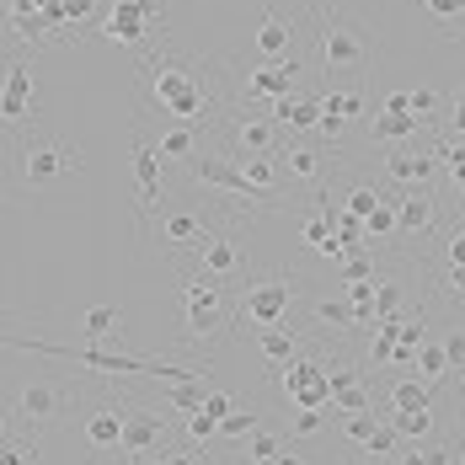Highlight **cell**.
Masks as SVG:
<instances>
[{"mask_svg":"<svg viewBox=\"0 0 465 465\" xmlns=\"http://www.w3.org/2000/svg\"><path fill=\"white\" fill-rule=\"evenodd\" d=\"M155 150H161V166H193L198 155H203V134H198V124H166L161 129V140H155Z\"/></svg>","mask_w":465,"mask_h":465,"instance_id":"603a6c76","label":"cell"},{"mask_svg":"<svg viewBox=\"0 0 465 465\" xmlns=\"http://www.w3.org/2000/svg\"><path fill=\"white\" fill-rule=\"evenodd\" d=\"M305 322L316 326V331H337V337H348V331H359L353 322V305L348 300H305Z\"/></svg>","mask_w":465,"mask_h":465,"instance_id":"d4e9b609","label":"cell"},{"mask_svg":"<svg viewBox=\"0 0 465 465\" xmlns=\"http://www.w3.org/2000/svg\"><path fill=\"white\" fill-rule=\"evenodd\" d=\"M322 113L342 118V124H359V118L370 113V96L359 92V86H326L322 92Z\"/></svg>","mask_w":465,"mask_h":465,"instance_id":"4316f807","label":"cell"},{"mask_svg":"<svg viewBox=\"0 0 465 465\" xmlns=\"http://www.w3.org/2000/svg\"><path fill=\"white\" fill-rule=\"evenodd\" d=\"M391 465H428V450H396Z\"/></svg>","mask_w":465,"mask_h":465,"instance_id":"f5cc1de1","label":"cell"},{"mask_svg":"<svg viewBox=\"0 0 465 465\" xmlns=\"http://www.w3.org/2000/svg\"><path fill=\"white\" fill-rule=\"evenodd\" d=\"M187 439H193V444H209V439H220V422L198 407V412H187Z\"/></svg>","mask_w":465,"mask_h":465,"instance_id":"f6af8a7d","label":"cell"},{"mask_svg":"<svg viewBox=\"0 0 465 465\" xmlns=\"http://www.w3.org/2000/svg\"><path fill=\"white\" fill-rule=\"evenodd\" d=\"M407 107H412V118H418L422 129H433V124L444 118V96L433 92V86H418V92H407Z\"/></svg>","mask_w":465,"mask_h":465,"instance_id":"e575fe53","label":"cell"},{"mask_svg":"<svg viewBox=\"0 0 465 465\" xmlns=\"http://www.w3.org/2000/svg\"><path fill=\"white\" fill-rule=\"evenodd\" d=\"M311 16H316V59H322V75L331 86L342 75H364L374 59H380V38H374L353 11L311 5Z\"/></svg>","mask_w":465,"mask_h":465,"instance_id":"7a4b0ae2","label":"cell"},{"mask_svg":"<svg viewBox=\"0 0 465 465\" xmlns=\"http://www.w3.org/2000/svg\"><path fill=\"white\" fill-rule=\"evenodd\" d=\"M273 124H279L283 134H311L316 124H322V92H289L273 102Z\"/></svg>","mask_w":465,"mask_h":465,"instance_id":"7402d4cb","label":"cell"},{"mask_svg":"<svg viewBox=\"0 0 465 465\" xmlns=\"http://www.w3.org/2000/svg\"><path fill=\"white\" fill-rule=\"evenodd\" d=\"M428 465H455V455L450 450H428Z\"/></svg>","mask_w":465,"mask_h":465,"instance_id":"11a10c76","label":"cell"},{"mask_svg":"<svg viewBox=\"0 0 465 465\" xmlns=\"http://www.w3.org/2000/svg\"><path fill=\"white\" fill-rule=\"evenodd\" d=\"M273 161L283 166V177H294V183H305V187H322L337 155H331L322 140H283Z\"/></svg>","mask_w":465,"mask_h":465,"instance_id":"d6986e66","label":"cell"},{"mask_svg":"<svg viewBox=\"0 0 465 465\" xmlns=\"http://www.w3.org/2000/svg\"><path fill=\"white\" fill-rule=\"evenodd\" d=\"M140 113H161L177 124H203V118H225V96L209 86L203 59H183L177 48L166 44V54L140 59Z\"/></svg>","mask_w":465,"mask_h":465,"instance_id":"6da1fadb","label":"cell"},{"mask_svg":"<svg viewBox=\"0 0 465 465\" xmlns=\"http://www.w3.org/2000/svg\"><path fill=\"white\" fill-rule=\"evenodd\" d=\"M187 273H198V279H214V283H231L246 273V246H241V235L235 231H214L203 235V246L193 252V268Z\"/></svg>","mask_w":465,"mask_h":465,"instance_id":"9c48e42d","label":"cell"},{"mask_svg":"<svg viewBox=\"0 0 465 465\" xmlns=\"http://www.w3.org/2000/svg\"><path fill=\"white\" fill-rule=\"evenodd\" d=\"M129 166H134V220H140V235H144L150 231V214H155L161 198H166V187H161V150L150 140H134Z\"/></svg>","mask_w":465,"mask_h":465,"instance_id":"5bb4252c","label":"cell"},{"mask_svg":"<svg viewBox=\"0 0 465 465\" xmlns=\"http://www.w3.org/2000/svg\"><path fill=\"white\" fill-rule=\"evenodd\" d=\"M380 183L385 187H433L439 183V155H433V144H428V150H422L418 140L391 144V150L380 155Z\"/></svg>","mask_w":465,"mask_h":465,"instance_id":"8fae6325","label":"cell"},{"mask_svg":"<svg viewBox=\"0 0 465 465\" xmlns=\"http://www.w3.org/2000/svg\"><path fill=\"white\" fill-rule=\"evenodd\" d=\"M252 342H257V353H262L268 374H279L283 364L300 359V331H289V326H262V331H252Z\"/></svg>","mask_w":465,"mask_h":465,"instance_id":"cb8c5ba5","label":"cell"},{"mask_svg":"<svg viewBox=\"0 0 465 465\" xmlns=\"http://www.w3.org/2000/svg\"><path fill=\"white\" fill-rule=\"evenodd\" d=\"M412 374H418L422 385H439V380L450 374V359H444V342H433V337H428V342L418 348V364H412Z\"/></svg>","mask_w":465,"mask_h":465,"instance_id":"836d02e7","label":"cell"},{"mask_svg":"<svg viewBox=\"0 0 465 465\" xmlns=\"http://www.w3.org/2000/svg\"><path fill=\"white\" fill-rule=\"evenodd\" d=\"M64 5V16H70V27H75V38L86 33V22H92V5L96 0H59Z\"/></svg>","mask_w":465,"mask_h":465,"instance_id":"c3c4849f","label":"cell"},{"mask_svg":"<svg viewBox=\"0 0 465 465\" xmlns=\"http://www.w3.org/2000/svg\"><path fill=\"white\" fill-rule=\"evenodd\" d=\"M0 428H5V418H0Z\"/></svg>","mask_w":465,"mask_h":465,"instance_id":"6125c7cd","label":"cell"},{"mask_svg":"<svg viewBox=\"0 0 465 465\" xmlns=\"http://www.w3.org/2000/svg\"><path fill=\"white\" fill-rule=\"evenodd\" d=\"M444 289H450V294L465 305V268H450V273H444Z\"/></svg>","mask_w":465,"mask_h":465,"instance_id":"f907efd6","label":"cell"},{"mask_svg":"<svg viewBox=\"0 0 465 465\" xmlns=\"http://www.w3.org/2000/svg\"><path fill=\"white\" fill-rule=\"evenodd\" d=\"M0 38H11V44H27V48H44V44H48V27H44V16H38L33 5H16V11L5 16Z\"/></svg>","mask_w":465,"mask_h":465,"instance_id":"484cf974","label":"cell"},{"mask_svg":"<svg viewBox=\"0 0 465 465\" xmlns=\"http://www.w3.org/2000/svg\"><path fill=\"white\" fill-rule=\"evenodd\" d=\"M391 359H396V337H385V331H374V337H370V364H380V370H385Z\"/></svg>","mask_w":465,"mask_h":465,"instance_id":"681fc988","label":"cell"},{"mask_svg":"<svg viewBox=\"0 0 465 465\" xmlns=\"http://www.w3.org/2000/svg\"><path fill=\"white\" fill-rule=\"evenodd\" d=\"M70 401H75V391H70V385H59V380H27V385H22V396H16L22 433H27V439L48 433L54 422H64Z\"/></svg>","mask_w":465,"mask_h":465,"instance_id":"ba28073f","label":"cell"},{"mask_svg":"<svg viewBox=\"0 0 465 465\" xmlns=\"http://www.w3.org/2000/svg\"><path fill=\"white\" fill-rule=\"evenodd\" d=\"M396 193V235H412L428 246V235L439 231V193L433 187H391Z\"/></svg>","mask_w":465,"mask_h":465,"instance_id":"e0dca14e","label":"cell"},{"mask_svg":"<svg viewBox=\"0 0 465 465\" xmlns=\"http://www.w3.org/2000/svg\"><path fill=\"white\" fill-rule=\"evenodd\" d=\"M391 428L401 439H428L433 433V407H412V412H391Z\"/></svg>","mask_w":465,"mask_h":465,"instance_id":"8d00e7d4","label":"cell"},{"mask_svg":"<svg viewBox=\"0 0 465 465\" xmlns=\"http://www.w3.org/2000/svg\"><path fill=\"white\" fill-rule=\"evenodd\" d=\"M183 322H187V342H209L220 337L225 322H231V305H225V283L198 279V273H183Z\"/></svg>","mask_w":465,"mask_h":465,"instance_id":"8992f818","label":"cell"},{"mask_svg":"<svg viewBox=\"0 0 465 465\" xmlns=\"http://www.w3.org/2000/svg\"><path fill=\"white\" fill-rule=\"evenodd\" d=\"M370 140L374 144H412V140H422V124L412 118V107H407V92H385L380 96V107L370 113Z\"/></svg>","mask_w":465,"mask_h":465,"instance_id":"2e32d148","label":"cell"},{"mask_svg":"<svg viewBox=\"0 0 465 465\" xmlns=\"http://www.w3.org/2000/svg\"><path fill=\"white\" fill-rule=\"evenodd\" d=\"M209 391H214V380H177V385H166V407H172L177 418H187V412L203 407Z\"/></svg>","mask_w":465,"mask_h":465,"instance_id":"4dcf8cb0","label":"cell"},{"mask_svg":"<svg viewBox=\"0 0 465 465\" xmlns=\"http://www.w3.org/2000/svg\"><path fill=\"white\" fill-rule=\"evenodd\" d=\"M161 22V0H113L107 16H102V38L107 44H124V48H140Z\"/></svg>","mask_w":465,"mask_h":465,"instance_id":"30bf717a","label":"cell"},{"mask_svg":"<svg viewBox=\"0 0 465 465\" xmlns=\"http://www.w3.org/2000/svg\"><path fill=\"white\" fill-rule=\"evenodd\" d=\"M294 48H300V22L268 5V11H262V22H257V33H252V59L273 64V59L294 54Z\"/></svg>","mask_w":465,"mask_h":465,"instance_id":"ffe728a7","label":"cell"},{"mask_svg":"<svg viewBox=\"0 0 465 465\" xmlns=\"http://www.w3.org/2000/svg\"><path fill=\"white\" fill-rule=\"evenodd\" d=\"M322 428H326L322 407H294V418H289V439H316Z\"/></svg>","mask_w":465,"mask_h":465,"instance_id":"ab89813d","label":"cell"},{"mask_svg":"<svg viewBox=\"0 0 465 465\" xmlns=\"http://www.w3.org/2000/svg\"><path fill=\"white\" fill-rule=\"evenodd\" d=\"M380 422H391V407H364V412H353V418H342V439L364 450V444L374 439V428H380Z\"/></svg>","mask_w":465,"mask_h":465,"instance_id":"1f68e13d","label":"cell"},{"mask_svg":"<svg viewBox=\"0 0 465 465\" xmlns=\"http://www.w3.org/2000/svg\"><path fill=\"white\" fill-rule=\"evenodd\" d=\"M124 418H129V401H96L81 433H86V450H92L96 465H107L113 450H124Z\"/></svg>","mask_w":465,"mask_h":465,"instance_id":"ac0fdd59","label":"cell"},{"mask_svg":"<svg viewBox=\"0 0 465 465\" xmlns=\"http://www.w3.org/2000/svg\"><path fill=\"white\" fill-rule=\"evenodd\" d=\"M418 5L439 22V38H444V44H460V27H455V22H460L465 0H418Z\"/></svg>","mask_w":465,"mask_h":465,"instance_id":"d6a6232c","label":"cell"},{"mask_svg":"<svg viewBox=\"0 0 465 465\" xmlns=\"http://www.w3.org/2000/svg\"><path fill=\"white\" fill-rule=\"evenodd\" d=\"M380 198H385V193H380V183H374V177H353V183L342 187V203H337V209H342V214L370 220L374 209H380Z\"/></svg>","mask_w":465,"mask_h":465,"instance_id":"f1b7e54d","label":"cell"},{"mask_svg":"<svg viewBox=\"0 0 465 465\" xmlns=\"http://www.w3.org/2000/svg\"><path fill=\"white\" fill-rule=\"evenodd\" d=\"M129 465H166V450H155V455H140V460H129Z\"/></svg>","mask_w":465,"mask_h":465,"instance_id":"9f6ffc18","label":"cell"},{"mask_svg":"<svg viewBox=\"0 0 465 465\" xmlns=\"http://www.w3.org/2000/svg\"><path fill=\"white\" fill-rule=\"evenodd\" d=\"M283 391H289V401L294 407H331V374H326V359L322 353H305V359H294V364H283L279 370Z\"/></svg>","mask_w":465,"mask_h":465,"instance_id":"9a60e30c","label":"cell"},{"mask_svg":"<svg viewBox=\"0 0 465 465\" xmlns=\"http://www.w3.org/2000/svg\"><path fill=\"white\" fill-rule=\"evenodd\" d=\"M252 428H262V412H252V407H235L231 418H220V439L235 444V439H246Z\"/></svg>","mask_w":465,"mask_h":465,"instance_id":"f35d334b","label":"cell"},{"mask_svg":"<svg viewBox=\"0 0 465 465\" xmlns=\"http://www.w3.org/2000/svg\"><path fill=\"white\" fill-rule=\"evenodd\" d=\"M118 331V305H92L86 316H81V337L86 342H102V337H113Z\"/></svg>","mask_w":465,"mask_h":465,"instance_id":"d590c367","label":"cell"},{"mask_svg":"<svg viewBox=\"0 0 465 465\" xmlns=\"http://www.w3.org/2000/svg\"><path fill=\"white\" fill-rule=\"evenodd\" d=\"M428 396H433V385H422L418 374H412V380H391V385H385V407H391V412L428 407Z\"/></svg>","mask_w":465,"mask_h":465,"instance_id":"f546056e","label":"cell"},{"mask_svg":"<svg viewBox=\"0 0 465 465\" xmlns=\"http://www.w3.org/2000/svg\"><path fill=\"white\" fill-rule=\"evenodd\" d=\"M273 465H311V455H305V450H294V444H289V450H283L279 460Z\"/></svg>","mask_w":465,"mask_h":465,"instance_id":"db71d44e","label":"cell"},{"mask_svg":"<svg viewBox=\"0 0 465 465\" xmlns=\"http://www.w3.org/2000/svg\"><path fill=\"white\" fill-rule=\"evenodd\" d=\"M16 5H27V0H11V11H16Z\"/></svg>","mask_w":465,"mask_h":465,"instance_id":"680465c9","label":"cell"},{"mask_svg":"<svg viewBox=\"0 0 465 465\" xmlns=\"http://www.w3.org/2000/svg\"><path fill=\"white\" fill-rule=\"evenodd\" d=\"M428 342V322H422V311L418 316H401V337H396V348H422Z\"/></svg>","mask_w":465,"mask_h":465,"instance_id":"bcb514c9","label":"cell"},{"mask_svg":"<svg viewBox=\"0 0 465 465\" xmlns=\"http://www.w3.org/2000/svg\"><path fill=\"white\" fill-rule=\"evenodd\" d=\"M450 268H465V231L450 235Z\"/></svg>","mask_w":465,"mask_h":465,"instance_id":"816d5d0a","label":"cell"},{"mask_svg":"<svg viewBox=\"0 0 465 465\" xmlns=\"http://www.w3.org/2000/svg\"><path fill=\"white\" fill-rule=\"evenodd\" d=\"M396 444H401V433H396L391 422H380V428H374V439L364 444V455H370V460H391V455H396Z\"/></svg>","mask_w":465,"mask_h":465,"instance_id":"b9f144b4","label":"cell"},{"mask_svg":"<svg viewBox=\"0 0 465 465\" xmlns=\"http://www.w3.org/2000/svg\"><path fill=\"white\" fill-rule=\"evenodd\" d=\"M241 444H246L241 455H246L252 465H273V460L283 455V450H289V433H279V428H268V422H262V428H252V433H246Z\"/></svg>","mask_w":465,"mask_h":465,"instance_id":"83f0119b","label":"cell"},{"mask_svg":"<svg viewBox=\"0 0 465 465\" xmlns=\"http://www.w3.org/2000/svg\"><path fill=\"white\" fill-rule=\"evenodd\" d=\"M444 359H450V374H465V326H450L444 337Z\"/></svg>","mask_w":465,"mask_h":465,"instance_id":"ee69618b","label":"cell"},{"mask_svg":"<svg viewBox=\"0 0 465 465\" xmlns=\"http://www.w3.org/2000/svg\"><path fill=\"white\" fill-rule=\"evenodd\" d=\"M455 465H465V455H460V460H455Z\"/></svg>","mask_w":465,"mask_h":465,"instance_id":"94428289","label":"cell"},{"mask_svg":"<svg viewBox=\"0 0 465 465\" xmlns=\"http://www.w3.org/2000/svg\"><path fill=\"white\" fill-rule=\"evenodd\" d=\"M364 235H374V241H396V193L380 198V209L364 220Z\"/></svg>","mask_w":465,"mask_h":465,"instance_id":"74e56055","label":"cell"},{"mask_svg":"<svg viewBox=\"0 0 465 465\" xmlns=\"http://www.w3.org/2000/svg\"><path fill=\"white\" fill-rule=\"evenodd\" d=\"M0 465H33V439H11V444H0Z\"/></svg>","mask_w":465,"mask_h":465,"instance_id":"7dc6e473","label":"cell"},{"mask_svg":"<svg viewBox=\"0 0 465 465\" xmlns=\"http://www.w3.org/2000/svg\"><path fill=\"white\" fill-rule=\"evenodd\" d=\"M460 401H465V380H460Z\"/></svg>","mask_w":465,"mask_h":465,"instance_id":"91938a15","label":"cell"},{"mask_svg":"<svg viewBox=\"0 0 465 465\" xmlns=\"http://www.w3.org/2000/svg\"><path fill=\"white\" fill-rule=\"evenodd\" d=\"M220 155H279V124H273V113H252V107H225V118H220Z\"/></svg>","mask_w":465,"mask_h":465,"instance_id":"52a82bcc","label":"cell"},{"mask_svg":"<svg viewBox=\"0 0 465 465\" xmlns=\"http://www.w3.org/2000/svg\"><path fill=\"white\" fill-rule=\"evenodd\" d=\"M460 231H465V225H460Z\"/></svg>","mask_w":465,"mask_h":465,"instance_id":"be15d7a7","label":"cell"},{"mask_svg":"<svg viewBox=\"0 0 465 465\" xmlns=\"http://www.w3.org/2000/svg\"><path fill=\"white\" fill-rule=\"evenodd\" d=\"M38 118V81L27 70V59H11L0 70V124L5 129H33Z\"/></svg>","mask_w":465,"mask_h":465,"instance_id":"7c38bea8","label":"cell"},{"mask_svg":"<svg viewBox=\"0 0 465 465\" xmlns=\"http://www.w3.org/2000/svg\"><path fill=\"white\" fill-rule=\"evenodd\" d=\"M155 450H166V418L140 407V401H129V418H124V460H140V455H155Z\"/></svg>","mask_w":465,"mask_h":465,"instance_id":"44dd1931","label":"cell"},{"mask_svg":"<svg viewBox=\"0 0 465 465\" xmlns=\"http://www.w3.org/2000/svg\"><path fill=\"white\" fill-rule=\"evenodd\" d=\"M86 166V155H81V144H70V140H27L16 144V183H27V187H54V183H64L70 172H81Z\"/></svg>","mask_w":465,"mask_h":465,"instance_id":"5b68a950","label":"cell"},{"mask_svg":"<svg viewBox=\"0 0 465 465\" xmlns=\"http://www.w3.org/2000/svg\"><path fill=\"white\" fill-rule=\"evenodd\" d=\"M294 305H300V273H289V268L252 273L241 283V300H235V337H252L262 326L294 331Z\"/></svg>","mask_w":465,"mask_h":465,"instance_id":"3957f363","label":"cell"},{"mask_svg":"<svg viewBox=\"0 0 465 465\" xmlns=\"http://www.w3.org/2000/svg\"><path fill=\"white\" fill-rule=\"evenodd\" d=\"M187 177H193L198 187H209V193H220V198L235 203L241 214H268V209H279V198H268L262 187H252V177L235 166L231 155H220V150L198 155V161L187 166Z\"/></svg>","mask_w":465,"mask_h":465,"instance_id":"277c9868","label":"cell"},{"mask_svg":"<svg viewBox=\"0 0 465 465\" xmlns=\"http://www.w3.org/2000/svg\"><path fill=\"white\" fill-rule=\"evenodd\" d=\"M166 465H198L193 455H166Z\"/></svg>","mask_w":465,"mask_h":465,"instance_id":"6f0895ef","label":"cell"},{"mask_svg":"<svg viewBox=\"0 0 465 465\" xmlns=\"http://www.w3.org/2000/svg\"><path fill=\"white\" fill-rule=\"evenodd\" d=\"M209 231H214L209 214H198V209H166L161 220H150V231L144 235H150L166 257H183V252H198Z\"/></svg>","mask_w":465,"mask_h":465,"instance_id":"4fadbf2b","label":"cell"},{"mask_svg":"<svg viewBox=\"0 0 465 465\" xmlns=\"http://www.w3.org/2000/svg\"><path fill=\"white\" fill-rule=\"evenodd\" d=\"M331 214H337V209H331ZM331 214H322V209H316V214H311V220H305V225H300V241H305V246H316V252H322L326 241H331Z\"/></svg>","mask_w":465,"mask_h":465,"instance_id":"7bdbcfd3","label":"cell"},{"mask_svg":"<svg viewBox=\"0 0 465 465\" xmlns=\"http://www.w3.org/2000/svg\"><path fill=\"white\" fill-rule=\"evenodd\" d=\"M374 316L385 322V316H401V279H380L374 289Z\"/></svg>","mask_w":465,"mask_h":465,"instance_id":"60d3db41","label":"cell"}]
</instances>
